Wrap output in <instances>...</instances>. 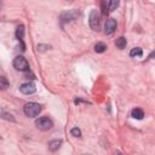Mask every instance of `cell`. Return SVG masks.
Returning <instances> with one entry per match:
<instances>
[{
	"label": "cell",
	"instance_id": "cell-1",
	"mask_svg": "<svg viewBox=\"0 0 155 155\" xmlns=\"http://www.w3.org/2000/svg\"><path fill=\"white\" fill-rule=\"evenodd\" d=\"M41 105L39 103H35V102H30V103H27L23 108V111L27 116L29 117H35L38 116L40 113H41Z\"/></svg>",
	"mask_w": 155,
	"mask_h": 155
},
{
	"label": "cell",
	"instance_id": "cell-2",
	"mask_svg": "<svg viewBox=\"0 0 155 155\" xmlns=\"http://www.w3.org/2000/svg\"><path fill=\"white\" fill-rule=\"evenodd\" d=\"M78 17H79V11L75 10V8H71V10H68V11L62 12V15H61V22H62V24L63 23H67V22H71V21L76 19Z\"/></svg>",
	"mask_w": 155,
	"mask_h": 155
},
{
	"label": "cell",
	"instance_id": "cell-3",
	"mask_svg": "<svg viewBox=\"0 0 155 155\" xmlns=\"http://www.w3.org/2000/svg\"><path fill=\"white\" fill-rule=\"evenodd\" d=\"M13 67H15L17 70H21V71H27V70H29V63H28V61H27L23 56H17V57L13 59Z\"/></svg>",
	"mask_w": 155,
	"mask_h": 155
},
{
	"label": "cell",
	"instance_id": "cell-4",
	"mask_svg": "<svg viewBox=\"0 0 155 155\" xmlns=\"http://www.w3.org/2000/svg\"><path fill=\"white\" fill-rule=\"evenodd\" d=\"M88 23H90V27H91L93 30H98V29H99L101 16H99V13H98L97 10H92V11H91L90 17H88Z\"/></svg>",
	"mask_w": 155,
	"mask_h": 155
},
{
	"label": "cell",
	"instance_id": "cell-5",
	"mask_svg": "<svg viewBox=\"0 0 155 155\" xmlns=\"http://www.w3.org/2000/svg\"><path fill=\"white\" fill-rule=\"evenodd\" d=\"M35 126L41 131H47L53 126V122L48 117H40L35 121Z\"/></svg>",
	"mask_w": 155,
	"mask_h": 155
},
{
	"label": "cell",
	"instance_id": "cell-6",
	"mask_svg": "<svg viewBox=\"0 0 155 155\" xmlns=\"http://www.w3.org/2000/svg\"><path fill=\"white\" fill-rule=\"evenodd\" d=\"M19 91L23 94H33L36 91V86L33 82H24L19 86Z\"/></svg>",
	"mask_w": 155,
	"mask_h": 155
},
{
	"label": "cell",
	"instance_id": "cell-7",
	"mask_svg": "<svg viewBox=\"0 0 155 155\" xmlns=\"http://www.w3.org/2000/svg\"><path fill=\"white\" fill-rule=\"evenodd\" d=\"M104 28H105V30H104V31H105V34H107V35L113 34V33L116 30V21H115V19H113V18L108 19V21L105 22Z\"/></svg>",
	"mask_w": 155,
	"mask_h": 155
},
{
	"label": "cell",
	"instance_id": "cell-8",
	"mask_svg": "<svg viewBox=\"0 0 155 155\" xmlns=\"http://www.w3.org/2000/svg\"><path fill=\"white\" fill-rule=\"evenodd\" d=\"M16 38L21 41V44H22V50L24 51V50H25V46H24V42H23V38H24V25H23V24H21V25L17 27V29H16Z\"/></svg>",
	"mask_w": 155,
	"mask_h": 155
},
{
	"label": "cell",
	"instance_id": "cell-9",
	"mask_svg": "<svg viewBox=\"0 0 155 155\" xmlns=\"http://www.w3.org/2000/svg\"><path fill=\"white\" fill-rule=\"evenodd\" d=\"M126 44H127V40H126V38H124V36L117 38V39H116V41H115L116 47H117V48H120V50H124V48L126 47Z\"/></svg>",
	"mask_w": 155,
	"mask_h": 155
},
{
	"label": "cell",
	"instance_id": "cell-10",
	"mask_svg": "<svg viewBox=\"0 0 155 155\" xmlns=\"http://www.w3.org/2000/svg\"><path fill=\"white\" fill-rule=\"evenodd\" d=\"M143 116H144V111H143L142 109H139V108H134V109L132 110V117H133V119L142 120Z\"/></svg>",
	"mask_w": 155,
	"mask_h": 155
},
{
	"label": "cell",
	"instance_id": "cell-11",
	"mask_svg": "<svg viewBox=\"0 0 155 155\" xmlns=\"http://www.w3.org/2000/svg\"><path fill=\"white\" fill-rule=\"evenodd\" d=\"M61 144H62V140L61 139H53V140H51L48 143V149L52 150V151H54V150H57L61 147Z\"/></svg>",
	"mask_w": 155,
	"mask_h": 155
},
{
	"label": "cell",
	"instance_id": "cell-12",
	"mask_svg": "<svg viewBox=\"0 0 155 155\" xmlns=\"http://www.w3.org/2000/svg\"><path fill=\"white\" fill-rule=\"evenodd\" d=\"M107 50V45L104 44V42H97L96 45H94V51L97 52V53H103L104 51Z\"/></svg>",
	"mask_w": 155,
	"mask_h": 155
},
{
	"label": "cell",
	"instance_id": "cell-13",
	"mask_svg": "<svg viewBox=\"0 0 155 155\" xmlns=\"http://www.w3.org/2000/svg\"><path fill=\"white\" fill-rule=\"evenodd\" d=\"M130 56H131V57H142V56H143V51H142L140 47H134V48L131 50Z\"/></svg>",
	"mask_w": 155,
	"mask_h": 155
},
{
	"label": "cell",
	"instance_id": "cell-14",
	"mask_svg": "<svg viewBox=\"0 0 155 155\" xmlns=\"http://www.w3.org/2000/svg\"><path fill=\"white\" fill-rule=\"evenodd\" d=\"M10 82L5 76H0V90H6L8 87Z\"/></svg>",
	"mask_w": 155,
	"mask_h": 155
},
{
	"label": "cell",
	"instance_id": "cell-15",
	"mask_svg": "<svg viewBox=\"0 0 155 155\" xmlns=\"http://www.w3.org/2000/svg\"><path fill=\"white\" fill-rule=\"evenodd\" d=\"M119 4H120V0H110L109 2V10L110 11H114L119 7Z\"/></svg>",
	"mask_w": 155,
	"mask_h": 155
},
{
	"label": "cell",
	"instance_id": "cell-16",
	"mask_svg": "<svg viewBox=\"0 0 155 155\" xmlns=\"http://www.w3.org/2000/svg\"><path fill=\"white\" fill-rule=\"evenodd\" d=\"M70 134L74 136V137H80V136H81V131H80V128H78V127H74V128L70 130Z\"/></svg>",
	"mask_w": 155,
	"mask_h": 155
},
{
	"label": "cell",
	"instance_id": "cell-17",
	"mask_svg": "<svg viewBox=\"0 0 155 155\" xmlns=\"http://www.w3.org/2000/svg\"><path fill=\"white\" fill-rule=\"evenodd\" d=\"M102 13L107 15V5H105V0H102Z\"/></svg>",
	"mask_w": 155,
	"mask_h": 155
},
{
	"label": "cell",
	"instance_id": "cell-18",
	"mask_svg": "<svg viewBox=\"0 0 155 155\" xmlns=\"http://www.w3.org/2000/svg\"><path fill=\"white\" fill-rule=\"evenodd\" d=\"M46 48H50V46H47V45H38V50H40V51H45Z\"/></svg>",
	"mask_w": 155,
	"mask_h": 155
}]
</instances>
